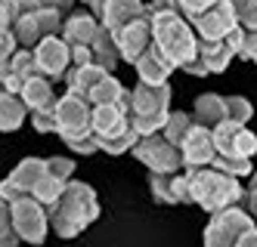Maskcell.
Here are the masks:
<instances>
[{
    "label": "cell",
    "mask_w": 257,
    "mask_h": 247,
    "mask_svg": "<svg viewBox=\"0 0 257 247\" xmlns=\"http://www.w3.org/2000/svg\"><path fill=\"white\" fill-rule=\"evenodd\" d=\"M99 28H102V22H99V19L90 13V10H84V13H71V16L65 19L59 37H62L68 47H90Z\"/></svg>",
    "instance_id": "obj_19"
},
{
    "label": "cell",
    "mask_w": 257,
    "mask_h": 247,
    "mask_svg": "<svg viewBox=\"0 0 257 247\" xmlns=\"http://www.w3.org/2000/svg\"><path fill=\"white\" fill-rule=\"evenodd\" d=\"M16 50H19V44H16V37H13L10 4H7V0H0V62H7Z\"/></svg>",
    "instance_id": "obj_26"
},
{
    "label": "cell",
    "mask_w": 257,
    "mask_h": 247,
    "mask_svg": "<svg viewBox=\"0 0 257 247\" xmlns=\"http://www.w3.org/2000/svg\"><path fill=\"white\" fill-rule=\"evenodd\" d=\"M229 47L235 50V56H242V59L254 62L257 65V31H245V28H235L229 37Z\"/></svg>",
    "instance_id": "obj_27"
},
{
    "label": "cell",
    "mask_w": 257,
    "mask_h": 247,
    "mask_svg": "<svg viewBox=\"0 0 257 247\" xmlns=\"http://www.w3.org/2000/svg\"><path fill=\"white\" fill-rule=\"evenodd\" d=\"M180 151H183V164H186V170H201V167H211L214 164V130L211 127H201L195 124L186 139L180 142Z\"/></svg>",
    "instance_id": "obj_15"
},
{
    "label": "cell",
    "mask_w": 257,
    "mask_h": 247,
    "mask_svg": "<svg viewBox=\"0 0 257 247\" xmlns=\"http://www.w3.org/2000/svg\"><path fill=\"white\" fill-rule=\"evenodd\" d=\"M254 222H257V219H254Z\"/></svg>",
    "instance_id": "obj_37"
},
{
    "label": "cell",
    "mask_w": 257,
    "mask_h": 247,
    "mask_svg": "<svg viewBox=\"0 0 257 247\" xmlns=\"http://www.w3.org/2000/svg\"><path fill=\"white\" fill-rule=\"evenodd\" d=\"M81 4H87V10L99 19V13H102V7H105V0H81Z\"/></svg>",
    "instance_id": "obj_36"
},
{
    "label": "cell",
    "mask_w": 257,
    "mask_h": 247,
    "mask_svg": "<svg viewBox=\"0 0 257 247\" xmlns=\"http://www.w3.org/2000/svg\"><path fill=\"white\" fill-rule=\"evenodd\" d=\"M34 62H38V71L47 81H65V74L71 68V47L62 41V37H47L34 47Z\"/></svg>",
    "instance_id": "obj_12"
},
{
    "label": "cell",
    "mask_w": 257,
    "mask_h": 247,
    "mask_svg": "<svg viewBox=\"0 0 257 247\" xmlns=\"http://www.w3.org/2000/svg\"><path fill=\"white\" fill-rule=\"evenodd\" d=\"M149 10H146V0H105V7L99 13V22L118 34L121 28H127L131 22H137L140 16H146Z\"/></svg>",
    "instance_id": "obj_18"
},
{
    "label": "cell",
    "mask_w": 257,
    "mask_h": 247,
    "mask_svg": "<svg viewBox=\"0 0 257 247\" xmlns=\"http://www.w3.org/2000/svg\"><path fill=\"white\" fill-rule=\"evenodd\" d=\"M131 124L140 130V136L161 133L171 118V84H137L127 102Z\"/></svg>",
    "instance_id": "obj_8"
},
{
    "label": "cell",
    "mask_w": 257,
    "mask_h": 247,
    "mask_svg": "<svg viewBox=\"0 0 257 247\" xmlns=\"http://www.w3.org/2000/svg\"><path fill=\"white\" fill-rule=\"evenodd\" d=\"M19 96L22 102L28 105V115L31 111H47V108H56L59 96H56V90H53V81L41 78V74H34V78H28L19 90Z\"/></svg>",
    "instance_id": "obj_21"
},
{
    "label": "cell",
    "mask_w": 257,
    "mask_h": 247,
    "mask_svg": "<svg viewBox=\"0 0 257 247\" xmlns=\"http://www.w3.org/2000/svg\"><path fill=\"white\" fill-rule=\"evenodd\" d=\"M134 158L149 170V173H180V170H186L180 145H174L164 133L140 136V142L134 145Z\"/></svg>",
    "instance_id": "obj_9"
},
{
    "label": "cell",
    "mask_w": 257,
    "mask_h": 247,
    "mask_svg": "<svg viewBox=\"0 0 257 247\" xmlns=\"http://www.w3.org/2000/svg\"><path fill=\"white\" fill-rule=\"evenodd\" d=\"M149 188L161 204L189 201V170H180V173H149Z\"/></svg>",
    "instance_id": "obj_17"
},
{
    "label": "cell",
    "mask_w": 257,
    "mask_h": 247,
    "mask_svg": "<svg viewBox=\"0 0 257 247\" xmlns=\"http://www.w3.org/2000/svg\"><path fill=\"white\" fill-rule=\"evenodd\" d=\"M10 210H13V229H16V235H19V241L34 244V247L47 241L50 213H47V207L38 198L22 195V198L10 201Z\"/></svg>",
    "instance_id": "obj_10"
},
{
    "label": "cell",
    "mask_w": 257,
    "mask_h": 247,
    "mask_svg": "<svg viewBox=\"0 0 257 247\" xmlns=\"http://www.w3.org/2000/svg\"><path fill=\"white\" fill-rule=\"evenodd\" d=\"M223 0H180V13L186 16V22L192 25L195 19H201L205 13H211L214 7H220Z\"/></svg>",
    "instance_id": "obj_31"
},
{
    "label": "cell",
    "mask_w": 257,
    "mask_h": 247,
    "mask_svg": "<svg viewBox=\"0 0 257 247\" xmlns=\"http://www.w3.org/2000/svg\"><path fill=\"white\" fill-rule=\"evenodd\" d=\"M235 28H238V19L229 7V0H223L220 7H214L211 13H205L201 19L192 22V31L198 41H226Z\"/></svg>",
    "instance_id": "obj_16"
},
{
    "label": "cell",
    "mask_w": 257,
    "mask_h": 247,
    "mask_svg": "<svg viewBox=\"0 0 257 247\" xmlns=\"http://www.w3.org/2000/svg\"><path fill=\"white\" fill-rule=\"evenodd\" d=\"M152 44L168 56L177 68H186L198 53V37L180 10L152 16Z\"/></svg>",
    "instance_id": "obj_6"
},
{
    "label": "cell",
    "mask_w": 257,
    "mask_h": 247,
    "mask_svg": "<svg viewBox=\"0 0 257 247\" xmlns=\"http://www.w3.org/2000/svg\"><path fill=\"white\" fill-rule=\"evenodd\" d=\"M50 213V229L59 238H78L90 222L99 219V201L96 192L81 179H71L65 185V192L47 207Z\"/></svg>",
    "instance_id": "obj_2"
},
{
    "label": "cell",
    "mask_w": 257,
    "mask_h": 247,
    "mask_svg": "<svg viewBox=\"0 0 257 247\" xmlns=\"http://www.w3.org/2000/svg\"><path fill=\"white\" fill-rule=\"evenodd\" d=\"M189 201L198 204L205 213H220L226 207H235L245 201V185L217 167L189 170Z\"/></svg>",
    "instance_id": "obj_3"
},
{
    "label": "cell",
    "mask_w": 257,
    "mask_h": 247,
    "mask_svg": "<svg viewBox=\"0 0 257 247\" xmlns=\"http://www.w3.org/2000/svg\"><path fill=\"white\" fill-rule=\"evenodd\" d=\"M7 4L19 50H34L47 37L62 34L65 19L75 13V0H7Z\"/></svg>",
    "instance_id": "obj_1"
},
{
    "label": "cell",
    "mask_w": 257,
    "mask_h": 247,
    "mask_svg": "<svg viewBox=\"0 0 257 247\" xmlns=\"http://www.w3.org/2000/svg\"><path fill=\"white\" fill-rule=\"evenodd\" d=\"M229 7L238 19V28L257 31V0H229Z\"/></svg>",
    "instance_id": "obj_30"
},
{
    "label": "cell",
    "mask_w": 257,
    "mask_h": 247,
    "mask_svg": "<svg viewBox=\"0 0 257 247\" xmlns=\"http://www.w3.org/2000/svg\"><path fill=\"white\" fill-rule=\"evenodd\" d=\"M245 210L257 219V170L251 173V182H248V192H245Z\"/></svg>",
    "instance_id": "obj_34"
},
{
    "label": "cell",
    "mask_w": 257,
    "mask_h": 247,
    "mask_svg": "<svg viewBox=\"0 0 257 247\" xmlns=\"http://www.w3.org/2000/svg\"><path fill=\"white\" fill-rule=\"evenodd\" d=\"M127 102H108V105H90L93 115H90V127H93V139L99 145V151L105 155H124V151H134V145L140 142V130L131 124L127 115Z\"/></svg>",
    "instance_id": "obj_4"
},
{
    "label": "cell",
    "mask_w": 257,
    "mask_h": 247,
    "mask_svg": "<svg viewBox=\"0 0 257 247\" xmlns=\"http://www.w3.org/2000/svg\"><path fill=\"white\" fill-rule=\"evenodd\" d=\"M226 111H229V121H235V124H248L254 115V108L245 96H226Z\"/></svg>",
    "instance_id": "obj_32"
},
{
    "label": "cell",
    "mask_w": 257,
    "mask_h": 247,
    "mask_svg": "<svg viewBox=\"0 0 257 247\" xmlns=\"http://www.w3.org/2000/svg\"><path fill=\"white\" fill-rule=\"evenodd\" d=\"M235 247H257V225H254V229H248L242 238H238V244Z\"/></svg>",
    "instance_id": "obj_35"
},
{
    "label": "cell",
    "mask_w": 257,
    "mask_h": 247,
    "mask_svg": "<svg viewBox=\"0 0 257 247\" xmlns=\"http://www.w3.org/2000/svg\"><path fill=\"white\" fill-rule=\"evenodd\" d=\"M105 68H99V65H71L68 68V74H65V87H68V93H75V96H90V90H93L102 78H105Z\"/></svg>",
    "instance_id": "obj_23"
},
{
    "label": "cell",
    "mask_w": 257,
    "mask_h": 247,
    "mask_svg": "<svg viewBox=\"0 0 257 247\" xmlns=\"http://www.w3.org/2000/svg\"><path fill=\"white\" fill-rule=\"evenodd\" d=\"M19 235L13 229V210H10V201L0 195V247H19Z\"/></svg>",
    "instance_id": "obj_29"
},
{
    "label": "cell",
    "mask_w": 257,
    "mask_h": 247,
    "mask_svg": "<svg viewBox=\"0 0 257 247\" xmlns=\"http://www.w3.org/2000/svg\"><path fill=\"white\" fill-rule=\"evenodd\" d=\"M254 216L245 207H226L211 216V222L205 225V247H235L248 229H254Z\"/></svg>",
    "instance_id": "obj_11"
},
{
    "label": "cell",
    "mask_w": 257,
    "mask_h": 247,
    "mask_svg": "<svg viewBox=\"0 0 257 247\" xmlns=\"http://www.w3.org/2000/svg\"><path fill=\"white\" fill-rule=\"evenodd\" d=\"M192 127H195V118L189 115V111H171V118H168V124H164L161 133H164V136H168L174 145H180Z\"/></svg>",
    "instance_id": "obj_28"
},
{
    "label": "cell",
    "mask_w": 257,
    "mask_h": 247,
    "mask_svg": "<svg viewBox=\"0 0 257 247\" xmlns=\"http://www.w3.org/2000/svg\"><path fill=\"white\" fill-rule=\"evenodd\" d=\"M134 68H137V74H140V84H171V74L177 71V65H174L155 44L146 50V56H143Z\"/></svg>",
    "instance_id": "obj_20"
},
{
    "label": "cell",
    "mask_w": 257,
    "mask_h": 247,
    "mask_svg": "<svg viewBox=\"0 0 257 247\" xmlns=\"http://www.w3.org/2000/svg\"><path fill=\"white\" fill-rule=\"evenodd\" d=\"M90 115H93L90 102L84 96H75V93H65L56 102V133L71 151H78V155H93V151H99V145L93 139V127H90Z\"/></svg>",
    "instance_id": "obj_7"
},
{
    "label": "cell",
    "mask_w": 257,
    "mask_h": 247,
    "mask_svg": "<svg viewBox=\"0 0 257 247\" xmlns=\"http://www.w3.org/2000/svg\"><path fill=\"white\" fill-rule=\"evenodd\" d=\"M115 41H118L121 62L137 65L143 56H146V50L152 47V16H149V13L140 16L137 22H131L127 28H121V31L115 34Z\"/></svg>",
    "instance_id": "obj_13"
},
{
    "label": "cell",
    "mask_w": 257,
    "mask_h": 247,
    "mask_svg": "<svg viewBox=\"0 0 257 247\" xmlns=\"http://www.w3.org/2000/svg\"><path fill=\"white\" fill-rule=\"evenodd\" d=\"M192 118L195 124L201 127H220L229 121V111H226V96H220V93H201L195 99V108H192Z\"/></svg>",
    "instance_id": "obj_22"
},
{
    "label": "cell",
    "mask_w": 257,
    "mask_h": 247,
    "mask_svg": "<svg viewBox=\"0 0 257 247\" xmlns=\"http://www.w3.org/2000/svg\"><path fill=\"white\" fill-rule=\"evenodd\" d=\"M31 124L38 133H56V108L47 111H31Z\"/></svg>",
    "instance_id": "obj_33"
},
{
    "label": "cell",
    "mask_w": 257,
    "mask_h": 247,
    "mask_svg": "<svg viewBox=\"0 0 257 247\" xmlns=\"http://www.w3.org/2000/svg\"><path fill=\"white\" fill-rule=\"evenodd\" d=\"M25 118H28V105L22 102L19 93H0V130L4 133L19 130Z\"/></svg>",
    "instance_id": "obj_25"
},
{
    "label": "cell",
    "mask_w": 257,
    "mask_h": 247,
    "mask_svg": "<svg viewBox=\"0 0 257 247\" xmlns=\"http://www.w3.org/2000/svg\"><path fill=\"white\" fill-rule=\"evenodd\" d=\"M214 164L217 170H223V173L242 179L248 173H254L251 170V158L257 155V136L245 127V124H235V121H226L214 127Z\"/></svg>",
    "instance_id": "obj_5"
},
{
    "label": "cell",
    "mask_w": 257,
    "mask_h": 247,
    "mask_svg": "<svg viewBox=\"0 0 257 247\" xmlns=\"http://www.w3.org/2000/svg\"><path fill=\"white\" fill-rule=\"evenodd\" d=\"M90 53H93V62L105 71H115V65L121 62V53H118V41H115V34L108 31L105 25L96 31L93 37V44H90Z\"/></svg>",
    "instance_id": "obj_24"
},
{
    "label": "cell",
    "mask_w": 257,
    "mask_h": 247,
    "mask_svg": "<svg viewBox=\"0 0 257 247\" xmlns=\"http://www.w3.org/2000/svg\"><path fill=\"white\" fill-rule=\"evenodd\" d=\"M235 50L229 47V41H198V53L195 59L183 68L186 74H195V78H208V74H220L229 62H232Z\"/></svg>",
    "instance_id": "obj_14"
}]
</instances>
